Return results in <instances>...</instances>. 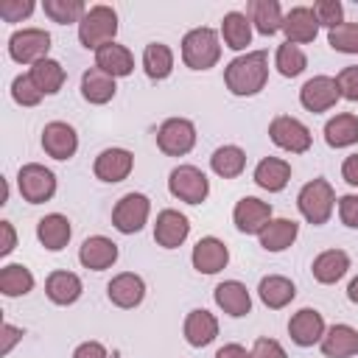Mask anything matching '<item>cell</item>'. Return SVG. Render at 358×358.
Masks as SVG:
<instances>
[{
	"mask_svg": "<svg viewBox=\"0 0 358 358\" xmlns=\"http://www.w3.org/2000/svg\"><path fill=\"white\" fill-rule=\"evenodd\" d=\"M182 333H185V341L190 347H207L215 341L218 336V319L204 310V308H196L185 316V324H182Z\"/></svg>",
	"mask_w": 358,
	"mask_h": 358,
	"instance_id": "cell-22",
	"label": "cell"
},
{
	"mask_svg": "<svg viewBox=\"0 0 358 358\" xmlns=\"http://www.w3.org/2000/svg\"><path fill=\"white\" fill-rule=\"evenodd\" d=\"M274 67H277L280 76H285V78H296V76L308 67V56H305V50H302L299 45L282 42V45L277 48V53H274Z\"/></svg>",
	"mask_w": 358,
	"mask_h": 358,
	"instance_id": "cell-39",
	"label": "cell"
},
{
	"mask_svg": "<svg viewBox=\"0 0 358 358\" xmlns=\"http://www.w3.org/2000/svg\"><path fill=\"white\" fill-rule=\"evenodd\" d=\"M232 221L238 227V232L243 235H260L263 227L271 221V204L257 199V196H243L235 210H232Z\"/></svg>",
	"mask_w": 358,
	"mask_h": 358,
	"instance_id": "cell-12",
	"label": "cell"
},
{
	"mask_svg": "<svg viewBox=\"0 0 358 358\" xmlns=\"http://www.w3.org/2000/svg\"><path fill=\"white\" fill-rule=\"evenodd\" d=\"M81 291H84L81 277L73 271H53L45 280V294L53 305H73L81 296Z\"/></svg>",
	"mask_w": 358,
	"mask_h": 358,
	"instance_id": "cell-30",
	"label": "cell"
},
{
	"mask_svg": "<svg viewBox=\"0 0 358 358\" xmlns=\"http://www.w3.org/2000/svg\"><path fill=\"white\" fill-rule=\"evenodd\" d=\"M50 34L45 28H22L8 36V56L17 64H36L42 59H50Z\"/></svg>",
	"mask_w": 358,
	"mask_h": 358,
	"instance_id": "cell-5",
	"label": "cell"
},
{
	"mask_svg": "<svg viewBox=\"0 0 358 358\" xmlns=\"http://www.w3.org/2000/svg\"><path fill=\"white\" fill-rule=\"evenodd\" d=\"M115 92H117V84H115V78L109 73H103L101 67L84 70V76H81V98L87 103H95V106L109 103L115 98Z\"/></svg>",
	"mask_w": 358,
	"mask_h": 358,
	"instance_id": "cell-27",
	"label": "cell"
},
{
	"mask_svg": "<svg viewBox=\"0 0 358 358\" xmlns=\"http://www.w3.org/2000/svg\"><path fill=\"white\" fill-rule=\"evenodd\" d=\"M42 148L53 159H70L78 151V134L64 120H50L42 129Z\"/></svg>",
	"mask_w": 358,
	"mask_h": 358,
	"instance_id": "cell-14",
	"label": "cell"
},
{
	"mask_svg": "<svg viewBox=\"0 0 358 358\" xmlns=\"http://www.w3.org/2000/svg\"><path fill=\"white\" fill-rule=\"evenodd\" d=\"M143 70L151 81H162L173 73V50L165 42H148L143 50Z\"/></svg>",
	"mask_w": 358,
	"mask_h": 358,
	"instance_id": "cell-35",
	"label": "cell"
},
{
	"mask_svg": "<svg viewBox=\"0 0 358 358\" xmlns=\"http://www.w3.org/2000/svg\"><path fill=\"white\" fill-rule=\"evenodd\" d=\"M0 291L3 296H25L34 291V274L22 263H8L0 268Z\"/></svg>",
	"mask_w": 358,
	"mask_h": 358,
	"instance_id": "cell-38",
	"label": "cell"
},
{
	"mask_svg": "<svg viewBox=\"0 0 358 358\" xmlns=\"http://www.w3.org/2000/svg\"><path fill=\"white\" fill-rule=\"evenodd\" d=\"M17 341H22V327H14V324L3 322L0 324V355H8Z\"/></svg>",
	"mask_w": 358,
	"mask_h": 358,
	"instance_id": "cell-48",
	"label": "cell"
},
{
	"mask_svg": "<svg viewBox=\"0 0 358 358\" xmlns=\"http://www.w3.org/2000/svg\"><path fill=\"white\" fill-rule=\"evenodd\" d=\"M213 299L215 305L227 313V316H246L252 310V296H249V288L241 282V280H224L215 285L213 291Z\"/></svg>",
	"mask_w": 358,
	"mask_h": 358,
	"instance_id": "cell-21",
	"label": "cell"
},
{
	"mask_svg": "<svg viewBox=\"0 0 358 358\" xmlns=\"http://www.w3.org/2000/svg\"><path fill=\"white\" fill-rule=\"evenodd\" d=\"M291 179V162L280 159V157H263L255 168V185L268 190V193H280Z\"/></svg>",
	"mask_w": 358,
	"mask_h": 358,
	"instance_id": "cell-28",
	"label": "cell"
},
{
	"mask_svg": "<svg viewBox=\"0 0 358 358\" xmlns=\"http://www.w3.org/2000/svg\"><path fill=\"white\" fill-rule=\"evenodd\" d=\"M0 235H3V241H0V255L6 257V255H11V252H14V246H17L14 224H11V221H0Z\"/></svg>",
	"mask_w": 358,
	"mask_h": 358,
	"instance_id": "cell-50",
	"label": "cell"
},
{
	"mask_svg": "<svg viewBox=\"0 0 358 358\" xmlns=\"http://www.w3.org/2000/svg\"><path fill=\"white\" fill-rule=\"evenodd\" d=\"M17 187L28 204H45L56 193V173L39 162H28L17 173Z\"/></svg>",
	"mask_w": 358,
	"mask_h": 358,
	"instance_id": "cell-7",
	"label": "cell"
},
{
	"mask_svg": "<svg viewBox=\"0 0 358 358\" xmlns=\"http://www.w3.org/2000/svg\"><path fill=\"white\" fill-rule=\"evenodd\" d=\"M190 235V221L185 213L179 210H162L154 221V241L162 246V249H176L187 241Z\"/></svg>",
	"mask_w": 358,
	"mask_h": 358,
	"instance_id": "cell-18",
	"label": "cell"
},
{
	"mask_svg": "<svg viewBox=\"0 0 358 358\" xmlns=\"http://www.w3.org/2000/svg\"><path fill=\"white\" fill-rule=\"evenodd\" d=\"M313 14H316L319 25H324L327 31L344 22V6L338 0H319V3H313Z\"/></svg>",
	"mask_w": 358,
	"mask_h": 358,
	"instance_id": "cell-43",
	"label": "cell"
},
{
	"mask_svg": "<svg viewBox=\"0 0 358 358\" xmlns=\"http://www.w3.org/2000/svg\"><path fill=\"white\" fill-rule=\"evenodd\" d=\"M296 207L302 213V218L313 227H322L330 221L333 210H336V190L327 179H310L302 185L299 196H296Z\"/></svg>",
	"mask_w": 358,
	"mask_h": 358,
	"instance_id": "cell-3",
	"label": "cell"
},
{
	"mask_svg": "<svg viewBox=\"0 0 358 358\" xmlns=\"http://www.w3.org/2000/svg\"><path fill=\"white\" fill-rule=\"evenodd\" d=\"M221 59V39L213 28H193L182 36V62L190 70H210Z\"/></svg>",
	"mask_w": 358,
	"mask_h": 358,
	"instance_id": "cell-4",
	"label": "cell"
},
{
	"mask_svg": "<svg viewBox=\"0 0 358 358\" xmlns=\"http://www.w3.org/2000/svg\"><path fill=\"white\" fill-rule=\"evenodd\" d=\"M268 137H271V143L277 148L291 151V154H305L310 148V143H313L310 129L302 120L291 117V115H277L268 123Z\"/></svg>",
	"mask_w": 358,
	"mask_h": 358,
	"instance_id": "cell-9",
	"label": "cell"
},
{
	"mask_svg": "<svg viewBox=\"0 0 358 358\" xmlns=\"http://www.w3.org/2000/svg\"><path fill=\"white\" fill-rule=\"evenodd\" d=\"M347 299H350L352 305H358V277L350 280V285H347Z\"/></svg>",
	"mask_w": 358,
	"mask_h": 358,
	"instance_id": "cell-53",
	"label": "cell"
},
{
	"mask_svg": "<svg viewBox=\"0 0 358 358\" xmlns=\"http://www.w3.org/2000/svg\"><path fill=\"white\" fill-rule=\"evenodd\" d=\"M327 45L338 53H358V22H341L327 31Z\"/></svg>",
	"mask_w": 358,
	"mask_h": 358,
	"instance_id": "cell-41",
	"label": "cell"
},
{
	"mask_svg": "<svg viewBox=\"0 0 358 358\" xmlns=\"http://www.w3.org/2000/svg\"><path fill=\"white\" fill-rule=\"evenodd\" d=\"M296 235H299V224L294 218H271L257 238L266 252H285L296 241Z\"/></svg>",
	"mask_w": 358,
	"mask_h": 358,
	"instance_id": "cell-29",
	"label": "cell"
},
{
	"mask_svg": "<svg viewBox=\"0 0 358 358\" xmlns=\"http://www.w3.org/2000/svg\"><path fill=\"white\" fill-rule=\"evenodd\" d=\"M117 36V14L112 6H90L87 14L81 17L78 22V42L87 48V50H98L109 42H115Z\"/></svg>",
	"mask_w": 358,
	"mask_h": 358,
	"instance_id": "cell-2",
	"label": "cell"
},
{
	"mask_svg": "<svg viewBox=\"0 0 358 358\" xmlns=\"http://www.w3.org/2000/svg\"><path fill=\"white\" fill-rule=\"evenodd\" d=\"M282 17L285 14H282L277 0H252L249 3V20L263 36H271V34L282 31Z\"/></svg>",
	"mask_w": 358,
	"mask_h": 358,
	"instance_id": "cell-34",
	"label": "cell"
},
{
	"mask_svg": "<svg viewBox=\"0 0 358 358\" xmlns=\"http://www.w3.org/2000/svg\"><path fill=\"white\" fill-rule=\"evenodd\" d=\"M324 330H327L324 327V316L316 308H302L288 322V336H291V341L296 347H313V344H319L322 336H324Z\"/></svg>",
	"mask_w": 358,
	"mask_h": 358,
	"instance_id": "cell-16",
	"label": "cell"
},
{
	"mask_svg": "<svg viewBox=\"0 0 358 358\" xmlns=\"http://www.w3.org/2000/svg\"><path fill=\"white\" fill-rule=\"evenodd\" d=\"M324 358H352L358 355V330L352 324H333L322 336Z\"/></svg>",
	"mask_w": 358,
	"mask_h": 358,
	"instance_id": "cell-23",
	"label": "cell"
},
{
	"mask_svg": "<svg viewBox=\"0 0 358 358\" xmlns=\"http://www.w3.org/2000/svg\"><path fill=\"white\" fill-rule=\"evenodd\" d=\"M148 215H151V199L145 193H126L117 199L112 210V227L123 235H134L145 227Z\"/></svg>",
	"mask_w": 358,
	"mask_h": 358,
	"instance_id": "cell-8",
	"label": "cell"
},
{
	"mask_svg": "<svg viewBox=\"0 0 358 358\" xmlns=\"http://www.w3.org/2000/svg\"><path fill=\"white\" fill-rule=\"evenodd\" d=\"M257 294H260V302H263L266 308L280 310V308L291 305V299L296 296V288H294V282H291L288 277H282V274H268V277L260 280Z\"/></svg>",
	"mask_w": 358,
	"mask_h": 358,
	"instance_id": "cell-31",
	"label": "cell"
},
{
	"mask_svg": "<svg viewBox=\"0 0 358 358\" xmlns=\"http://www.w3.org/2000/svg\"><path fill=\"white\" fill-rule=\"evenodd\" d=\"M115 260H117V243L109 241L106 235H90L78 246V263L90 271H103L115 266Z\"/></svg>",
	"mask_w": 358,
	"mask_h": 358,
	"instance_id": "cell-20",
	"label": "cell"
},
{
	"mask_svg": "<svg viewBox=\"0 0 358 358\" xmlns=\"http://www.w3.org/2000/svg\"><path fill=\"white\" fill-rule=\"evenodd\" d=\"M336 84H338L341 98H347V101H358V64L344 67V70L336 76Z\"/></svg>",
	"mask_w": 358,
	"mask_h": 358,
	"instance_id": "cell-45",
	"label": "cell"
},
{
	"mask_svg": "<svg viewBox=\"0 0 358 358\" xmlns=\"http://www.w3.org/2000/svg\"><path fill=\"white\" fill-rule=\"evenodd\" d=\"M131 168H134V154L129 148H103L92 165L95 176L101 182H109V185L123 182L131 173Z\"/></svg>",
	"mask_w": 358,
	"mask_h": 358,
	"instance_id": "cell-17",
	"label": "cell"
},
{
	"mask_svg": "<svg viewBox=\"0 0 358 358\" xmlns=\"http://www.w3.org/2000/svg\"><path fill=\"white\" fill-rule=\"evenodd\" d=\"M338 218L344 227L358 229V193H347L338 199Z\"/></svg>",
	"mask_w": 358,
	"mask_h": 358,
	"instance_id": "cell-47",
	"label": "cell"
},
{
	"mask_svg": "<svg viewBox=\"0 0 358 358\" xmlns=\"http://www.w3.org/2000/svg\"><path fill=\"white\" fill-rule=\"evenodd\" d=\"M70 235H73L70 218L62 215V213H48V215L39 218V224H36V238H39V243H42L48 252H62V249L70 243Z\"/></svg>",
	"mask_w": 358,
	"mask_h": 358,
	"instance_id": "cell-24",
	"label": "cell"
},
{
	"mask_svg": "<svg viewBox=\"0 0 358 358\" xmlns=\"http://www.w3.org/2000/svg\"><path fill=\"white\" fill-rule=\"evenodd\" d=\"M252 358H288V352L282 350V344L277 338H268V336H260L252 350H249Z\"/></svg>",
	"mask_w": 358,
	"mask_h": 358,
	"instance_id": "cell-46",
	"label": "cell"
},
{
	"mask_svg": "<svg viewBox=\"0 0 358 358\" xmlns=\"http://www.w3.org/2000/svg\"><path fill=\"white\" fill-rule=\"evenodd\" d=\"M34 0H0V17L6 22H22L34 11Z\"/></svg>",
	"mask_w": 358,
	"mask_h": 358,
	"instance_id": "cell-44",
	"label": "cell"
},
{
	"mask_svg": "<svg viewBox=\"0 0 358 358\" xmlns=\"http://www.w3.org/2000/svg\"><path fill=\"white\" fill-rule=\"evenodd\" d=\"M11 98H14L20 106H36V103L42 101V92H39V87L34 84V78H31L28 73H22V76H17V78L11 81Z\"/></svg>",
	"mask_w": 358,
	"mask_h": 358,
	"instance_id": "cell-42",
	"label": "cell"
},
{
	"mask_svg": "<svg viewBox=\"0 0 358 358\" xmlns=\"http://www.w3.org/2000/svg\"><path fill=\"white\" fill-rule=\"evenodd\" d=\"M168 190L185 204H201L210 196V179L196 165H176L168 176Z\"/></svg>",
	"mask_w": 358,
	"mask_h": 358,
	"instance_id": "cell-6",
	"label": "cell"
},
{
	"mask_svg": "<svg viewBox=\"0 0 358 358\" xmlns=\"http://www.w3.org/2000/svg\"><path fill=\"white\" fill-rule=\"evenodd\" d=\"M350 268V255L344 249H324L322 255L313 257L310 263V271H313V280L322 282V285H333L338 282Z\"/></svg>",
	"mask_w": 358,
	"mask_h": 358,
	"instance_id": "cell-25",
	"label": "cell"
},
{
	"mask_svg": "<svg viewBox=\"0 0 358 358\" xmlns=\"http://www.w3.org/2000/svg\"><path fill=\"white\" fill-rule=\"evenodd\" d=\"M338 98H341L338 84H336V78H330V76H313V78H308V81L302 84V90H299V103H302L308 112H313V115L333 109Z\"/></svg>",
	"mask_w": 358,
	"mask_h": 358,
	"instance_id": "cell-11",
	"label": "cell"
},
{
	"mask_svg": "<svg viewBox=\"0 0 358 358\" xmlns=\"http://www.w3.org/2000/svg\"><path fill=\"white\" fill-rule=\"evenodd\" d=\"M95 67H101L103 73H109L112 78H123V76H131L134 70V56L126 45H117V42H109L103 48L95 50Z\"/></svg>",
	"mask_w": 358,
	"mask_h": 358,
	"instance_id": "cell-26",
	"label": "cell"
},
{
	"mask_svg": "<svg viewBox=\"0 0 358 358\" xmlns=\"http://www.w3.org/2000/svg\"><path fill=\"white\" fill-rule=\"evenodd\" d=\"M210 168H213L218 176H224V179H235V176H241L243 168H246V151H243L241 145H221V148L213 151Z\"/></svg>",
	"mask_w": 358,
	"mask_h": 358,
	"instance_id": "cell-37",
	"label": "cell"
},
{
	"mask_svg": "<svg viewBox=\"0 0 358 358\" xmlns=\"http://www.w3.org/2000/svg\"><path fill=\"white\" fill-rule=\"evenodd\" d=\"M268 81V53L266 50H249L235 56L224 70V84L232 95H257Z\"/></svg>",
	"mask_w": 358,
	"mask_h": 358,
	"instance_id": "cell-1",
	"label": "cell"
},
{
	"mask_svg": "<svg viewBox=\"0 0 358 358\" xmlns=\"http://www.w3.org/2000/svg\"><path fill=\"white\" fill-rule=\"evenodd\" d=\"M215 358H252V355H249L246 347H241V344H224V347L215 352Z\"/></svg>",
	"mask_w": 358,
	"mask_h": 358,
	"instance_id": "cell-52",
	"label": "cell"
},
{
	"mask_svg": "<svg viewBox=\"0 0 358 358\" xmlns=\"http://www.w3.org/2000/svg\"><path fill=\"white\" fill-rule=\"evenodd\" d=\"M45 14L59 22V25H70V22H81V17L87 14V6L81 0H45L42 3Z\"/></svg>",
	"mask_w": 358,
	"mask_h": 358,
	"instance_id": "cell-40",
	"label": "cell"
},
{
	"mask_svg": "<svg viewBox=\"0 0 358 358\" xmlns=\"http://www.w3.org/2000/svg\"><path fill=\"white\" fill-rule=\"evenodd\" d=\"M341 176H344L347 185L358 187V154H350V157L344 159V165H341Z\"/></svg>",
	"mask_w": 358,
	"mask_h": 358,
	"instance_id": "cell-51",
	"label": "cell"
},
{
	"mask_svg": "<svg viewBox=\"0 0 358 358\" xmlns=\"http://www.w3.org/2000/svg\"><path fill=\"white\" fill-rule=\"evenodd\" d=\"M106 296H109L112 305H117V308H123V310L137 308V305L145 299V282H143V277L134 274V271H120V274H115V277L109 280Z\"/></svg>",
	"mask_w": 358,
	"mask_h": 358,
	"instance_id": "cell-15",
	"label": "cell"
},
{
	"mask_svg": "<svg viewBox=\"0 0 358 358\" xmlns=\"http://www.w3.org/2000/svg\"><path fill=\"white\" fill-rule=\"evenodd\" d=\"M190 263H193V268H196L199 274H218V271L227 268V263H229V249H227V243H224L221 238L207 235V238H201V241L193 246Z\"/></svg>",
	"mask_w": 358,
	"mask_h": 358,
	"instance_id": "cell-13",
	"label": "cell"
},
{
	"mask_svg": "<svg viewBox=\"0 0 358 358\" xmlns=\"http://www.w3.org/2000/svg\"><path fill=\"white\" fill-rule=\"evenodd\" d=\"M28 76L34 78V84L39 87L42 95H56V92L64 87V78H67L64 67H62L56 59H42V62H36V64L28 70Z\"/></svg>",
	"mask_w": 358,
	"mask_h": 358,
	"instance_id": "cell-36",
	"label": "cell"
},
{
	"mask_svg": "<svg viewBox=\"0 0 358 358\" xmlns=\"http://www.w3.org/2000/svg\"><path fill=\"white\" fill-rule=\"evenodd\" d=\"M73 358H109V352H106V347L101 341H84V344L76 347Z\"/></svg>",
	"mask_w": 358,
	"mask_h": 358,
	"instance_id": "cell-49",
	"label": "cell"
},
{
	"mask_svg": "<svg viewBox=\"0 0 358 358\" xmlns=\"http://www.w3.org/2000/svg\"><path fill=\"white\" fill-rule=\"evenodd\" d=\"M221 36L229 50H246L252 42V20L243 11H227L221 20Z\"/></svg>",
	"mask_w": 358,
	"mask_h": 358,
	"instance_id": "cell-33",
	"label": "cell"
},
{
	"mask_svg": "<svg viewBox=\"0 0 358 358\" xmlns=\"http://www.w3.org/2000/svg\"><path fill=\"white\" fill-rule=\"evenodd\" d=\"M157 145L168 157H185L196 145V126L187 117H168L157 129Z\"/></svg>",
	"mask_w": 358,
	"mask_h": 358,
	"instance_id": "cell-10",
	"label": "cell"
},
{
	"mask_svg": "<svg viewBox=\"0 0 358 358\" xmlns=\"http://www.w3.org/2000/svg\"><path fill=\"white\" fill-rule=\"evenodd\" d=\"M324 143L330 148H350L358 143V115L341 112L324 123Z\"/></svg>",
	"mask_w": 358,
	"mask_h": 358,
	"instance_id": "cell-32",
	"label": "cell"
},
{
	"mask_svg": "<svg viewBox=\"0 0 358 358\" xmlns=\"http://www.w3.org/2000/svg\"><path fill=\"white\" fill-rule=\"evenodd\" d=\"M282 34H285V42H291V45H308V42H313L316 34H319V20H316L313 8L294 6L282 17Z\"/></svg>",
	"mask_w": 358,
	"mask_h": 358,
	"instance_id": "cell-19",
	"label": "cell"
}]
</instances>
